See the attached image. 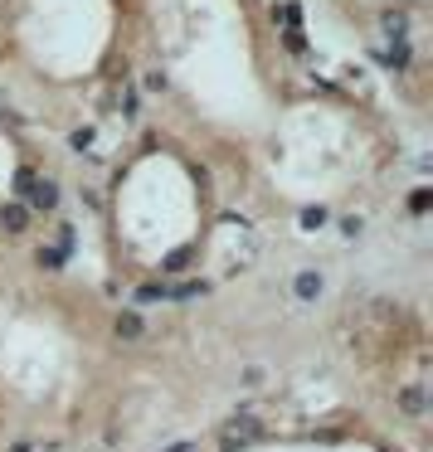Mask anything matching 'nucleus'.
<instances>
[{
    "label": "nucleus",
    "instance_id": "obj_1",
    "mask_svg": "<svg viewBox=\"0 0 433 452\" xmlns=\"http://www.w3.org/2000/svg\"><path fill=\"white\" fill-rule=\"evenodd\" d=\"M258 433H263V428L253 423V418H248V414H244V418H234V423L224 428V452H234V448H239V443H253V438H258Z\"/></svg>",
    "mask_w": 433,
    "mask_h": 452
},
{
    "label": "nucleus",
    "instance_id": "obj_2",
    "mask_svg": "<svg viewBox=\"0 0 433 452\" xmlns=\"http://www.w3.org/2000/svg\"><path fill=\"white\" fill-rule=\"evenodd\" d=\"M25 205H29V210H54V205H58V185H54V180H34Z\"/></svg>",
    "mask_w": 433,
    "mask_h": 452
},
{
    "label": "nucleus",
    "instance_id": "obj_3",
    "mask_svg": "<svg viewBox=\"0 0 433 452\" xmlns=\"http://www.w3.org/2000/svg\"><path fill=\"white\" fill-rule=\"evenodd\" d=\"M141 331H146V321L136 317V312H117V317H112V336H117V341H136Z\"/></svg>",
    "mask_w": 433,
    "mask_h": 452
},
{
    "label": "nucleus",
    "instance_id": "obj_4",
    "mask_svg": "<svg viewBox=\"0 0 433 452\" xmlns=\"http://www.w3.org/2000/svg\"><path fill=\"white\" fill-rule=\"evenodd\" d=\"M25 224H29L25 205H0V229L5 234H25Z\"/></svg>",
    "mask_w": 433,
    "mask_h": 452
},
{
    "label": "nucleus",
    "instance_id": "obj_5",
    "mask_svg": "<svg viewBox=\"0 0 433 452\" xmlns=\"http://www.w3.org/2000/svg\"><path fill=\"white\" fill-rule=\"evenodd\" d=\"M375 58H379V63H389V68H404V63H409V44H404V39H394L389 49H375Z\"/></svg>",
    "mask_w": 433,
    "mask_h": 452
},
{
    "label": "nucleus",
    "instance_id": "obj_6",
    "mask_svg": "<svg viewBox=\"0 0 433 452\" xmlns=\"http://www.w3.org/2000/svg\"><path fill=\"white\" fill-rule=\"evenodd\" d=\"M205 292H210V282H200V277H185V282L165 287V297H205Z\"/></svg>",
    "mask_w": 433,
    "mask_h": 452
},
{
    "label": "nucleus",
    "instance_id": "obj_7",
    "mask_svg": "<svg viewBox=\"0 0 433 452\" xmlns=\"http://www.w3.org/2000/svg\"><path fill=\"white\" fill-rule=\"evenodd\" d=\"M292 292H297V297H317V292H322V272H297Z\"/></svg>",
    "mask_w": 433,
    "mask_h": 452
},
{
    "label": "nucleus",
    "instance_id": "obj_8",
    "mask_svg": "<svg viewBox=\"0 0 433 452\" xmlns=\"http://www.w3.org/2000/svg\"><path fill=\"white\" fill-rule=\"evenodd\" d=\"M399 409L419 418V414H424V389H414V384H409V389H399Z\"/></svg>",
    "mask_w": 433,
    "mask_h": 452
},
{
    "label": "nucleus",
    "instance_id": "obj_9",
    "mask_svg": "<svg viewBox=\"0 0 433 452\" xmlns=\"http://www.w3.org/2000/svg\"><path fill=\"white\" fill-rule=\"evenodd\" d=\"M190 258H195V248H175V253H165V263H161V267H165V272H180Z\"/></svg>",
    "mask_w": 433,
    "mask_h": 452
},
{
    "label": "nucleus",
    "instance_id": "obj_10",
    "mask_svg": "<svg viewBox=\"0 0 433 452\" xmlns=\"http://www.w3.org/2000/svg\"><path fill=\"white\" fill-rule=\"evenodd\" d=\"M272 20H282L287 29H297V20H302V15H297V5H277V10H272Z\"/></svg>",
    "mask_w": 433,
    "mask_h": 452
},
{
    "label": "nucleus",
    "instance_id": "obj_11",
    "mask_svg": "<svg viewBox=\"0 0 433 452\" xmlns=\"http://www.w3.org/2000/svg\"><path fill=\"white\" fill-rule=\"evenodd\" d=\"M136 297H141V302H165V282H146Z\"/></svg>",
    "mask_w": 433,
    "mask_h": 452
},
{
    "label": "nucleus",
    "instance_id": "obj_12",
    "mask_svg": "<svg viewBox=\"0 0 433 452\" xmlns=\"http://www.w3.org/2000/svg\"><path fill=\"white\" fill-rule=\"evenodd\" d=\"M317 224H326V210L317 205V210H302V229H317Z\"/></svg>",
    "mask_w": 433,
    "mask_h": 452
},
{
    "label": "nucleus",
    "instance_id": "obj_13",
    "mask_svg": "<svg viewBox=\"0 0 433 452\" xmlns=\"http://www.w3.org/2000/svg\"><path fill=\"white\" fill-rule=\"evenodd\" d=\"M384 29H389V34L399 39V34H404V29H409V20H404V15H384Z\"/></svg>",
    "mask_w": 433,
    "mask_h": 452
},
{
    "label": "nucleus",
    "instance_id": "obj_14",
    "mask_svg": "<svg viewBox=\"0 0 433 452\" xmlns=\"http://www.w3.org/2000/svg\"><path fill=\"white\" fill-rule=\"evenodd\" d=\"M39 263H44V267H58V263H63V248H39Z\"/></svg>",
    "mask_w": 433,
    "mask_h": 452
},
{
    "label": "nucleus",
    "instance_id": "obj_15",
    "mask_svg": "<svg viewBox=\"0 0 433 452\" xmlns=\"http://www.w3.org/2000/svg\"><path fill=\"white\" fill-rule=\"evenodd\" d=\"M146 88H151V93H165V88H170V78L156 68V73H146Z\"/></svg>",
    "mask_w": 433,
    "mask_h": 452
},
{
    "label": "nucleus",
    "instance_id": "obj_16",
    "mask_svg": "<svg viewBox=\"0 0 433 452\" xmlns=\"http://www.w3.org/2000/svg\"><path fill=\"white\" fill-rule=\"evenodd\" d=\"M68 141H73V151H83V146H93V127H78V132L68 136Z\"/></svg>",
    "mask_w": 433,
    "mask_h": 452
},
{
    "label": "nucleus",
    "instance_id": "obj_17",
    "mask_svg": "<svg viewBox=\"0 0 433 452\" xmlns=\"http://www.w3.org/2000/svg\"><path fill=\"white\" fill-rule=\"evenodd\" d=\"M409 210H414V214H424V210H429V190H414V200H409Z\"/></svg>",
    "mask_w": 433,
    "mask_h": 452
},
{
    "label": "nucleus",
    "instance_id": "obj_18",
    "mask_svg": "<svg viewBox=\"0 0 433 452\" xmlns=\"http://www.w3.org/2000/svg\"><path fill=\"white\" fill-rule=\"evenodd\" d=\"M29 185H34V170H20V175H15V190H20V195H29Z\"/></svg>",
    "mask_w": 433,
    "mask_h": 452
},
{
    "label": "nucleus",
    "instance_id": "obj_19",
    "mask_svg": "<svg viewBox=\"0 0 433 452\" xmlns=\"http://www.w3.org/2000/svg\"><path fill=\"white\" fill-rule=\"evenodd\" d=\"M287 49H292V53H307V44H302V34H297V29H287Z\"/></svg>",
    "mask_w": 433,
    "mask_h": 452
},
{
    "label": "nucleus",
    "instance_id": "obj_20",
    "mask_svg": "<svg viewBox=\"0 0 433 452\" xmlns=\"http://www.w3.org/2000/svg\"><path fill=\"white\" fill-rule=\"evenodd\" d=\"M165 452H200V443H170Z\"/></svg>",
    "mask_w": 433,
    "mask_h": 452
},
{
    "label": "nucleus",
    "instance_id": "obj_21",
    "mask_svg": "<svg viewBox=\"0 0 433 452\" xmlns=\"http://www.w3.org/2000/svg\"><path fill=\"white\" fill-rule=\"evenodd\" d=\"M0 122H5V107H0Z\"/></svg>",
    "mask_w": 433,
    "mask_h": 452
}]
</instances>
